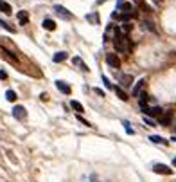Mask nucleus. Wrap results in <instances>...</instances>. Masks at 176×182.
Returning a JSON list of instances; mask_svg holds the SVG:
<instances>
[{
    "mask_svg": "<svg viewBox=\"0 0 176 182\" xmlns=\"http://www.w3.org/2000/svg\"><path fill=\"white\" fill-rule=\"evenodd\" d=\"M155 2H158V4H160V2H164V0H155Z\"/></svg>",
    "mask_w": 176,
    "mask_h": 182,
    "instance_id": "2f4dec72",
    "label": "nucleus"
},
{
    "mask_svg": "<svg viewBox=\"0 0 176 182\" xmlns=\"http://www.w3.org/2000/svg\"><path fill=\"white\" fill-rule=\"evenodd\" d=\"M122 124H124V128H126V132H128L129 135H133V134H135V132H133V128L129 126V123H128V121H124V123H122Z\"/></svg>",
    "mask_w": 176,
    "mask_h": 182,
    "instance_id": "b1692460",
    "label": "nucleus"
},
{
    "mask_svg": "<svg viewBox=\"0 0 176 182\" xmlns=\"http://www.w3.org/2000/svg\"><path fill=\"white\" fill-rule=\"evenodd\" d=\"M0 27H4V29H5V31H9V33H15V27H13L9 22L2 20V18H0Z\"/></svg>",
    "mask_w": 176,
    "mask_h": 182,
    "instance_id": "a211bd4d",
    "label": "nucleus"
},
{
    "mask_svg": "<svg viewBox=\"0 0 176 182\" xmlns=\"http://www.w3.org/2000/svg\"><path fill=\"white\" fill-rule=\"evenodd\" d=\"M173 114H174L173 110H167V112H164V114L158 117L160 124H162V126H169V124L173 123Z\"/></svg>",
    "mask_w": 176,
    "mask_h": 182,
    "instance_id": "7ed1b4c3",
    "label": "nucleus"
},
{
    "mask_svg": "<svg viewBox=\"0 0 176 182\" xmlns=\"http://www.w3.org/2000/svg\"><path fill=\"white\" fill-rule=\"evenodd\" d=\"M70 106H72V108H74V110H76L78 114H83V112H85V108H83V105H81V103H79V101H74V99H72V101H70Z\"/></svg>",
    "mask_w": 176,
    "mask_h": 182,
    "instance_id": "2eb2a0df",
    "label": "nucleus"
},
{
    "mask_svg": "<svg viewBox=\"0 0 176 182\" xmlns=\"http://www.w3.org/2000/svg\"><path fill=\"white\" fill-rule=\"evenodd\" d=\"M0 11H2L4 15H11V13H13V7H11L5 0H0Z\"/></svg>",
    "mask_w": 176,
    "mask_h": 182,
    "instance_id": "f8f14e48",
    "label": "nucleus"
},
{
    "mask_svg": "<svg viewBox=\"0 0 176 182\" xmlns=\"http://www.w3.org/2000/svg\"><path fill=\"white\" fill-rule=\"evenodd\" d=\"M153 171H155V173H160V175H171V173H173V170H171L169 166H165V164H155V166H153Z\"/></svg>",
    "mask_w": 176,
    "mask_h": 182,
    "instance_id": "39448f33",
    "label": "nucleus"
},
{
    "mask_svg": "<svg viewBox=\"0 0 176 182\" xmlns=\"http://www.w3.org/2000/svg\"><path fill=\"white\" fill-rule=\"evenodd\" d=\"M113 45L119 52H129L131 51V40L128 38V34H124L120 29H115V36H113Z\"/></svg>",
    "mask_w": 176,
    "mask_h": 182,
    "instance_id": "f257e3e1",
    "label": "nucleus"
},
{
    "mask_svg": "<svg viewBox=\"0 0 176 182\" xmlns=\"http://www.w3.org/2000/svg\"><path fill=\"white\" fill-rule=\"evenodd\" d=\"M5 99H7V101H16V92H15V90H7V92H5Z\"/></svg>",
    "mask_w": 176,
    "mask_h": 182,
    "instance_id": "aec40b11",
    "label": "nucleus"
},
{
    "mask_svg": "<svg viewBox=\"0 0 176 182\" xmlns=\"http://www.w3.org/2000/svg\"><path fill=\"white\" fill-rule=\"evenodd\" d=\"M0 80H7V72L5 70H0Z\"/></svg>",
    "mask_w": 176,
    "mask_h": 182,
    "instance_id": "c85d7f7f",
    "label": "nucleus"
},
{
    "mask_svg": "<svg viewBox=\"0 0 176 182\" xmlns=\"http://www.w3.org/2000/svg\"><path fill=\"white\" fill-rule=\"evenodd\" d=\"M16 18H18V22L22 25H27V23H29V13H27V11H18V13H16Z\"/></svg>",
    "mask_w": 176,
    "mask_h": 182,
    "instance_id": "6e6552de",
    "label": "nucleus"
},
{
    "mask_svg": "<svg viewBox=\"0 0 176 182\" xmlns=\"http://www.w3.org/2000/svg\"><path fill=\"white\" fill-rule=\"evenodd\" d=\"M86 20L94 22V23H99V20H97V15H86Z\"/></svg>",
    "mask_w": 176,
    "mask_h": 182,
    "instance_id": "a878e982",
    "label": "nucleus"
},
{
    "mask_svg": "<svg viewBox=\"0 0 176 182\" xmlns=\"http://www.w3.org/2000/svg\"><path fill=\"white\" fill-rule=\"evenodd\" d=\"M67 56H68V54L61 51V52H56V54H54V58H52V60L58 63V61H65V60H67Z\"/></svg>",
    "mask_w": 176,
    "mask_h": 182,
    "instance_id": "6ab92c4d",
    "label": "nucleus"
},
{
    "mask_svg": "<svg viewBox=\"0 0 176 182\" xmlns=\"http://www.w3.org/2000/svg\"><path fill=\"white\" fill-rule=\"evenodd\" d=\"M102 81H104V85H106V87H108V88H110V87H112V83H110V81H108V78H106V76H102Z\"/></svg>",
    "mask_w": 176,
    "mask_h": 182,
    "instance_id": "c756f323",
    "label": "nucleus"
},
{
    "mask_svg": "<svg viewBox=\"0 0 176 182\" xmlns=\"http://www.w3.org/2000/svg\"><path fill=\"white\" fill-rule=\"evenodd\" d=\"M131 29H133V25H131V23H128V22H124V25H122V33H124V34H128Z\"/></svg>",
    "mask_w": 176,
    "mask_h": 182,
    "instance_id": "5701e85b",
    "label": "nucleus"
},
{
    "mask_svg": "<svg viewBox=\"0 0 176 182\" xmlns=\"http://www.w3.org/2000/svg\"><path fill=\"white\" fill-rule=\"evenodd\" d=\"M142 27H144V29H149V31H153V33L157 31V29H155V25H153V22H149V20L142 22Z\"/></svg>",
    "mask_w": 176,
    "mask_h": 182,
    "instance_id": "4be33fe9",
    "label": "nucleus"
},
{
    "mask_svg": "<svg viewBox=\"0 0 176 182\" xmlns=\"http://www.w3.org/2000/svg\"><path fill=\"white\" fill-rule=\"evenodd\" d=\"M117 9L120 13H133V5L129 4V2H124V4H119Z\"/></svg>",
    "mask_w": 176,
    "mask_h": 182,
    "instance_id": "9d476101",
    "label": "nucleus"
},
{
    "mask_svg": "<svg viewBox=\"0 0 176 182\" xmlns=\"http://www.w3.org/2000/svg\"><path fill=\"white\" fill-rule=\"evenodd\" d=\"M144 123H146L147 126H157V123H155V119H149V117H144Z\"/></svg>",
    "mask_w": 176,
    "mask_h": 182,
    "instance_id": "393cba45",
    "label": "nucleus"
},
{
    "mask_svg": "<svg viewBox=\"0 0 176 182\" xmlns=\"http://www.w3.org/2000/svg\"><path fill=\"white\" fill-rule=\"evenodd\" d=\"M41 25H43V29H47V31H54V29H56V22L50 20V18H45Z\"/></svg>",
    "mask_w": 176,
    "mask_h": 182,
    "instance_id": "ddd939ff",
    "label": "nucleus"
},
{
    "mask_svg": "<svg viewBox=\"0 0 176 182\" xmlns=\"http://www.w3.org/2000/svg\"><path fill=\"white\" fill-rule=\"evenodd\" d=\"M106 63H108L112 69H119V67H120V58H119L115 52H108V54H106Z\"/></svg>",
    "mask_w": 176,
    "mask_h": 182,
    "instance_id": "f03ea898",
    "label": "nucleus"
},
{
    "mask_svg": "<svg viewBox=\"0 0 176 182\" xmlns=\"http://www.w3.org/2000/svg\"><path fill=\"white\" fill-rule=\"evenodd\" d=\"M56 87H58V90H61L63 94H67V96L70 94V87H68V85H67L65 81H61V80L56 81Z\"/></svg>",
    "mask_w": 176,
    "mask_h": 182,
    "instance_id": "9b49d317",
    "label": "nucleus"
},
{
    "mask_svg": "<svg viewBox=\"0 0 176 182\" xmlns=\"http://www.w3.org/2000/svg\"><path fill=\"white\" fill-rule=\"evenodd\" d=\"M115 94L119 96V99H122V101H128V94L120 88V87H115Z\"/></svg>",
    "mask_w": 176,
    "mask_h": 182,
    "instance_id": "f3484780",
    "label": "nucleus"
},
{
    "mask_svg": "<svg viewBox=\"0 0 176 182\" xmlns=\"http://www.w3.org/2000/svg\"><path fill=\"white\" fill-rule=\"evenodd\" d=\"M173 166H176V157H174V159H173Z\"/></svg>",
    "mask_w": 176,
    "mask_h": 182,
    "instance_id": "7c9ffc66",
    "label": "nucleus"
},
{
    "mask_svg": "<svg viewBox=\"0 0 176 182\" xmlns=\"http://www.w3.org/2000/svg\"><path fill=\"white\" fill-rule=\"evenodd\" d=\"M149 141L157 142V144H167V141H165V139H162L160 135H151V137H149Z\"/></svg>",
    "mask_w": 176,
    "mask_h": 182,
    "instance_id": "412c9836",
    "label": "nucleus"
},
{
    "mask_svg": "<svg viewBox=\"0 0 176 182\" xmlns=\"http://www.w3.org/2000/svg\"><path fill=\"white\" fill-rule=\"evenodd\" d=\"M173 141H174V142H176V137H173Z\"/></svg>",
    "mask_w": 176,
    "mask_h": 182,
    "instance_id": "473e14b6",
    "label": "nucleus"
},
{
    "mask_svg": "<svg viewBox=\"0 0 176 182\" xmlns=\"http://www.w3.org/2000/svg\"><path fill=\"white\" fill-rule=\"evenodd\" d=\"M144 88H146V80L142 78V80L137 81V85L133 87V90H131V96H135V98H138L142 92H144Z\"/></svg>",
    "mask_w": 176,
    "mask_h": 182,
    "instance_id": "20e7f679",
    "label": "nucleus"
},
{
    "mask_svg": "<svg viewBox=\"0 0 176 182\" xmlns=\"http://www.w3.org/2000/svg\"><path fill=\"white\" fill-rule=\"evenodd\" d=\"M72 63H74V65H78V67L81 69V70H88V67L85 65V61L81 60L79 56H74V58H72Z\"/></svg>",
    "mask_w": 176,
    "mask_h": 182,
    "instance_id": "4468645a",
    "label": "nucleus"
},
{
    "mask_svg": "<svg viewBox=\"0 0 176 182\" xmlns=\"http://www.w3.org/2000/svg\"><path fill=\"white\" fill-rule=\"evenodd\" d=\"M135 2V5H138V7H144L146 5V0H133Z\"/></svg>",
    "mask_w": 176,
    "mask_h": 182,
    "instance_id": "cd10ccee",
    "label": "nucleus"
},
{
    "mask_svg": "<svg viewBox=\"0 0 176 182\" xmlns=\"http://www.w3.org/2000/svg\"><path fill=\"white\" fill-rule=\"evenodd\" d=\"M13 116H15L16 119H25V117H27V110H25L22 105H16V106L13 108Z\"/></svg>",
    "mask_w": 176,
    "mask_h": 182,
    "instance_id": "423d86ee",
    "label": "nucleus"
},
{
    "mask_svg": "<svg viewBox=\"0 0 176 182\" xmlns=\"http://www.w3.org/2000/svg\"><path fill=\"white\" fill-rule=\"evenodd\" d=\"M78 119H79V121H81V123H83V124H86V126H94L92 123H90V121H86V119H83L81 116H78Z\"/></svg>",
    "mask_w": 176,
    "mask_h": 182,
    "instance_id": "bb28decb",
    "label": "nucleus"
},
{
    "mask_svg": "<svg viewBox=\"0 0 176 182\" xmlns=\"http://www.w3.org/2000/svg\"><path fill=\"white\" fill-rule=\"evenodd\" d=\"M162 114H164V110H162L160 106H149V112H147L146 116H151V117H157V119H158Z\"/></svg>",
    "mask_w": 176,
    "mask_h": 182,
    "instance_id": "1a4fd4ad",
    "label": "nucleus"
},
{
    "mask_svg": "<svg viewBox=\"0 0 176 182\" xmlns=\"http://www.w3.org/2000/svg\"><path fill=\"white\" fill-rule=\"evenodd\" d=\"M131 83H133V78L128 76V74L120 78V85H122V87H131Z\"/></svg>",
    "mask_w": 176,
    "mask_h": 182,
    "instance_id": "dca6fc26",
    "label": "nucleus"
},
{
    "mask_svg": "<svg viewBox=\"0 0 176 182\" xmlns=\"http://www.w3.org/2000/svg\"><path fill=\"white\" fill-rule=\"evenodd\" d=\"M54 11H56V15L63 16V18H67V20H70V18H72V13H70V11H67L63 5H56V7H54Z\"/></svg>",
    "mask_w": 176,
    "mask_h": 182,
    "instance_id": "0eeeda50",
    "label": "nucleus"
}]
</instances>
